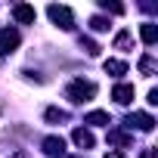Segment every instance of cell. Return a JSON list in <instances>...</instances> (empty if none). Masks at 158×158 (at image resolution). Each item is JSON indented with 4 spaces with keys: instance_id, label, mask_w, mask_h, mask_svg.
Returning a JSON list of instances; mask_svg holds the SVG:
<instances>
[{
    "instance_id": "cell-1",
    "label": "cell",
    "mask_w": 158,
    "mask_h": 158,
    "mask_svg": "<svg viewBox=\"0 0 158 158\" xmlns=\"http://www.w3.org/2000/svg\"><path fill=\"white\" fill-rule=\"evenodd\" d=\"M68 99L71 102H87V99H93L96 96V84H90V81H84V77H77V81H71L68 84Z\"/></svg>"
},
{
    "instance_id": "cell-2",
    "label": "cell",
    "mask_w": 158,
    "mask_h": 158,
    "mask_svg": "<svg viewBox=\"0 0 158 158\" xmlns=\"http://www.w3.org/2000/svg\"><path fill=\"white\" fill-rule=\"evenodd\" d=\"M47 13H50V19H53L62 31H71V28H74V19H71V10H68V6H56V3H50Z\"/></svg>"
},
{
    "instance_id": "cell-3",
    "label": "cell",
    "mask_w": 158,
    "mask_h": 158,
    "mask_svg": "<svg viewBox=\"0 0 158 158\" xmlns=\"http://www.w3.org/2000/svg\"><path fill=\"white\" fill-rule=\"evenodd\" d=\"M19 47V31L16 28H0V56H6Z\"/></svg>"
},
{
    "instance_id": "cell-4",
    "label": "cell",
    "mask_w": 158,
    "mask_h": 158,
    "mask_svg": "<svg viewBox=\"0 0 158 158\" xmlns=\"http://www.w3.org/2000/svg\"><path fill=\"white\" fill-rule=\"evenodd\" d=\"M127 124H130V127H139V130H146V133H149V130L155 127V118H152V115H146V112H136V115H130V118H127Z\"/></svg>"
},
{
    "instance_id": "cell-5",
    "label": "cell",
    "mask_w": 158,
    "mask_h": 158,
    "mask_svg": "<svg viewBox=\"0 0 158 158\" xmlns=\"http://www.w3.org/2000/svg\"><path fill=\"white\" fill-rule=\"evenodd\" d=\"M13 16L22 22V25H34V19H37V13H34V6H28V3H19L16 10H13Z\"/></svg>"
},
{
    "instance_id": "cell-6",
    "label": "cell",
    "mask_w": 158,
    "mask_h": 158,
    "mask_svg": "<svg viewBox=\"0 0 158 158\" xmlns=\"http://www.w3.org/2000/svg\"><path fill=\"white\" fill-rule=\"evenodd\" d=\"M139 37H143V44H158V25L155 22H143L139 25Z\"/></svg>"
},
{
    "instance_id": "cell-7",
    "label": "cell",
    "mask_w": 158,
    "mask_h": 158,
    "mask_svg": "<svg viewBox=\"0 0 158 158\" xmlns=\"http://www.w3.org/2000/svg\"><path fill=\"white\" fill-rule=\"evenodd\" d=\"M44 152L47 155H65V139L62 136H47L44 139Z\"/></svg>"
},
{
    "instance_id": "cell-8",
    "label": "cell",
    "mask_w": 158,
    "mask_h": 158,
    "mask_svg": "<svg viewBox=\"0 0 158 158\" xmlns=\"http://www.w3.org/2000/svg\"><path fill=\"white\" fill-rule=\"evenodd\" d=\"M112 96H115V102H121V106H127V102L133 99V84H118V87L112 90Z\"/></svg>"
},
{
    "instance_id": "cell-9",
    "label": "cell",
    "mask_w": 158,
    "mask_h": 158,
    "mask_svg": "<svg viewBox=\"0 0 158 158\" xmlns=\"http://www.w3.org/2000/svg\"><path fill=\"white\" fill-rule=\"evenodd\" d=\"M71 139H74V146H81V149H90V146H93V133H90L87 127H77V130L71 133Z\"/></svg>"
},
{
    "instance_id": "cell-10",
    "label": "cell",
    "mask_w": 158,
    "mask_h": 158,
    "mask_svg": "<svg viewBox=\"0 0 158 158\" xmlns=\"http://www.w3.org/2000/svg\"><path fill=\"white\" fill-rule=\"evenodd\" d=\"M102 68H106L109 74H115V77H118V74H127V62H121V59H106Z\"/></svg>"
},
{
    "instance_id": "cell-11",
    "label": "cell",
    "mask_w": 158,
    "mask_h": 158,
    "mask_svg": "<svg viewBox=\"0 0 158 158\" xmlns=\"http://www.w3.org/2000/svg\"><path fill=\"white\" fill-rule=\"evenodd\" d=\"M84 124H112V118H109V112H90L87 118H84Z\"/></svg>"
},
{
    "instance_id": "cell-12",
    "label": "cell",
    "mask_w": 158,
    "mask_h": 158,
    "mask_svg": "<svg viewBox=\"0 0 158 158\" xmlns=\"http://www.w3.org/2000/svg\"><path fill=\"white\" fill-rule=\"evenodd\" d=\"M109 143H112V146H127V143H130V136H127V133H121V130H112V133H109Z\"/></svg>"
},
{
    "instance_id": "cell-13",
    "label": "cell",
    "mask_w": 158,
    "mask_h": 158,
    "mask_svg": "<svg viewBox=\"0 0 158 158\" xmlns=\"http://www.w3.org/2000/svg\"><path fill=\"white\" fill-rule=\"evenodd\" d=\"M90 28H93V31H106V28H109V19H102V16H93V19H90Z\"/></svg>"
},
{
    "instance_id": "cell-14",
    "label": "cell",
    "mask_w": 158,
    "mask_h": 158,
    "mask_svg": "<svg viewBox=\"0 0 158 158\" xmlns=\"http://www.w3.org/2000/svg\"><path fill=\"white\" fill-rule=\"evenodd\" d=\"M65 118H68V115H65L62 109H47V121H53V124H56V121H65Z\"/></svg>"
},
{
    "instance_id": "cell-15",
    "label": "cell",
    "mask_w": 158,
    "mask_h": 158,
    "mask_svg": "<svg viewBox=\"0 0 158 158\" xmlns=\"http://www.w3.org/2000/svg\"><path fill=\"white\" fill-rule=\"evenodd\" d=\"M127 44H130V34H127V31H121V34L115 37V47H118V50H124Z\"/></svg>"
},
{
    "instance_id": "cell-16",
    "label": "cell",
    "mask_w": 158,
    "mask_h": 158,
    "mask_svg": "<svg viewBox=\"0 0 158 158\" xmlns=\"http://www.w3.org/2000/svg\"><path fill=\"white\" fill-rule=\"evenodd\" d=\"M139 68H143L146 74H152V71H155V62H152L149 56H143V59H139Z\"/></svg>"
},
{
    "instance_id": "cell-17",
    "label": "cell",
    "mask_w": 158,
    "mask_h": 158,
    "mask_svg": "<svg viewBox=\"0 0 158 158\" xmlns=\"http://www.w3.org/2000/svg\"><path fill=\"white\" fill-rule=\"evenodd\" d=\"M102 10H112V13H124V6H118V3H109V0L102 3Z\"/></svg>"
},
{
    "instance_id": "cell-18",
    "label": "cell",
    "mask_w": 158,
    "mask_h": 158,
    "mask_svg": "<svg viewBox=\"0 0 158 158\" xmlns=\"http://www.w3.org/2000/svg\"><path fill=\"white\" fill-rule=\"evenodd\" d=\"M149 106H158V90H149Z\"/></svg>"
},
{
    "instance_id": "cell-19",
    "label": "cell",
    "mask_w": 158,
    "mask_h": 158,
    "mask_svg": "<svg viewBox=\"0 0 158 158\" xmlns=\"http://www.w3.org/2000/svg\"><path fill=\"white\" fill-rule=\"evenodd\" d=\"M13 158H31V155H28L25 149H19V152H13Z\"/></svg>"
},
{
    "instance_id": "cell-20",
    "label": "cell",
    "mask_w": 158,
    "mask_h": 158,
    "mask_svg": "<svg viewBox=\"0 0 158 158\" xmlns=\"http://www.w3.org/2000/svg\"><path fill=\"white\" fill-rule=\"evenodd\" d=\"M106 158H124V152H109Z\"/></svg>"
},
{
    "instance_id": "cell-21",
    "label": "cell",
    "mask_w": 158,
    "mask_h": 158,
    "mask_svg": "<svg viewBox=\"0 0 158 158\" xmlns=\"http://www.w3.org/2000/svg\"><path fill=\"white\" fill-rule=\"evenodd\" d=\"M143 158H155V152H152V149H146V152H143Z\"/></svg>"
}]
</instances>
